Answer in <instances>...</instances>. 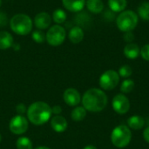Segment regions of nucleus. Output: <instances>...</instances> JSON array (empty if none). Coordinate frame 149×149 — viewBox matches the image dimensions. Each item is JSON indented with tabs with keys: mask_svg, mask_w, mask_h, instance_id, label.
<instances>
[{
	"mask_svg": "<svg viewBox=\"0 0 149 149\" xmlns=\"http://www.w3.org/2000/svg\"><path fill=\"white\" fill-rule=\"evenodd\" d=\"M140 53H141L140 47L136 44L128 43L124 48V54L127 58L134 59L139 57Z\"/></svg>",
	"mask_w": 149,
	"mask_h": 149,
	"instance_id": "obj_14",
	"label": "nucleus"
},
{
	"mask_svg": "<svg viewBox=\"0 0 149 149\" xmlns=\"http://www.w3.org/2000/svg\"><path fill=\"white\" fill-rule=\"evenodd\" d=\"M139 16L145 21H149V2H143L138 8Z\"/></svg>",
	"mask_w": 149,
	"mask_h": 149,
	"instance_id": "obj_21",
	"label": "nucleus"
},
{
	"mask_svg": "<svg viewBox=\"0 0 149 149\" xmlns=\"http://www.w3.org/2000/svg\"><path fill=\"white\" fill-rule=\"evenodd\" d=\"M86 115V110L82 107H75L72 112V119L74 121H81Z\"/></svg>",
	"mask_w": 149,
	"mask_h": 149,
	"instance_id": "obj_20",
	"label": "nucleus"
},
{
	"mask_svg": "<svg viewBox=\"0 0 149 149\" xmlns=\"http://www.w3.org/2000/svg\"><path fill=\"white\" fill-rule=\"evenodd\" d=\"M28 129V121L22 115H17L10 120V130L15 134H22Z\"/></svg>",
	"mask_w": 149,
	"mask_h": 149,
	"instance_id": "obj_8",
	"label": "nucleus"
},
{
	"mask_svg": "<svg viewBox=\"0 0 149 149\" xmlns=\"http://www.w3.org/2000/svg\"><path fill=\"white\" fill-rule=\"evenodd\" d=\"M52 19L57 24H63L66 20V13L61 9H57L52 13Z\"/></svg>",
	"mask_w": 149,
	"mask_h": 149,
	"instance_id": "obj_22",
	"label": "nucleus"
},
{
	"mask_svg": "<svg viewBox=\"0 0 149 149\" xmlns=\"http://www.w3.org/2000/svg\"><path fill=\"white\" fill-rule=\"evenodd\" d=\"M65 36L66 32L64 27L61 25H53L45 34V39L49 45L52 46H58L65 41Z\"/></svg>",
	"mask_w": 149,
	"mask_h": 149,
	"instance_id": "obj_6",
	"label": "nucleus"
},
{
	"mask_svg": "<svg viewBox=\"0 0 149 149\" xmlns=\"http://www.w3.org/2000/svg\"><path fill=\"white\" fill-rule=\"evenodd\" d=\"M84 149H97L94 146H86Z\"/></svg>",
	"mask_w": 149,
	"mask_h": 149,
	"instance_id": "obj_32",
	"label": "nucleus"
},
{
	"mask_svg": "<svg viewBox=\"0 0 149 149\" xmlns=\"http://www.w3.org/2000/svg\"><path fill=\"white\" fill-rule=\"evenodd\" d=\"M1 140H2V136H1V134H0V142H1Z\"/></svg>",
	"mask_w": 149,
	"mask_h": 149,
	"instance_id": "obj_34",
	"label": "nucleus"
},
{
	"mask_svg": "<svg viewBox=\"0 0 149 149\" xmlns=\"http://www.w3.org/2000/svg\"><path fill=\"white\" fill-rule=\"evenodd\" d=\"M143 137H144L145 141L149 143V127H147V128L144 130V132H143Z\"/></svg>",
	"mask_w": 149,
	"mask_h": 149,
	"instance_id": "obj_31",
	"label": "nucleus"
},
{
	"mask_svg": "<svg viewBox=\"0 0 149 149\" xmlns=\"http://www.w3.org/2000/svg\"><path fill=\"white\" fill-rule=\"evenodd\" d=\"M120 82V75L113 70L105 72L100 78V86L104 90H113Z\"/></svg>",
	"mask_w": 149,
	"mask_h": 149,
	"instance_id": "obj_7",
	"label": "nucleus"
},
{
	"mask_svg": "<svg viewBox=\"0 0 149 149\" xmlns=\"http://www.w3.org/2000/svg\"><path fill=\"white\" fill-rule=\"evenodd\" d=\"M127 123H128L129 127L132 129H134V130L141 129L145 124L144 119L138 115H134V116H132L131 118H129L127 120Z\"/></svg>",
	"mask_w": 149,
	"mask_h": 149,
	"instance_id": "obj_19",
	"label": "nucleus"
},
{
	"mask_svg": "<svg viewBox=\"0 0 149 149\" xmlns=\"http://www.w3.org/2000/svg\"><path fill=\"white\" fill-rule=\"evenodd\" d=\"M13 44V38L7 31H0V49H9Z\"/></svg>",
	"mask_w": 149,
	"mask_h": 149,
	"instance_id": "obj_17",
	"label": "nucleus"
},
{
	"mask_svg": "<svg viewBox=\"0 0 149 149\" xmlns=\"http://www.w3.org/2000/svg\"><path fill=\"white\" fill-rule=\"evenodd\" d=\"M62 3L64 7L72 12H79L86 5V0H62Z\"/></svg>",
	"mask_w": 149,
	"mask_h": 149,
	"instance_id": "obj_12",
	"label": "nucleus"
},
{
	"mask_svg": "<svg viewBox=\"0 0 149 149\" xmlns=\"http://www.w3.org/2000/svg\"><path fill=\"white\" fill-rule=\"evenodd\" d=\"M17 149H32V142L26 137H21L17 141Z\"/></svg>",
	"mask_w": 149,
	"mask_h": 149,
	"instance_id": "obj_23",
	"label": "nucleus"
},
{
	"mask_svg": "<svg viewBox=\"0 0 149 149\" xmlns=\"http://www.w3.org/2000/svg\"><path fill=\"white\" fill-rule=\"evenodd\" d=\"M17 113L18 114H23L24 112H25V107L23 105V104H20V105H18L17 106Z\"/></svg>",
	"mask_w": 149,
	"mask_h": 149,
	"instance_id": "obj_29",
	"label": "nucleus"
},
{
	"mask_svg": "<svg viewBox=\"0 0 149 149\" xmlns=\"http://www.w3.org/2000/svg\"><path fill=\"white\" fill-rule=\"evenodd\" d=\"M51 23H52L51 16L45 11L39 12L35 16L34 24L38 30H45V29L48 28L50 26Z\"/></svg>",
	"mask_w": 149,
	"mask_h": 149,
	"instance_id": "obj_11",
	"label": "nucleus"
},
{
	"mask_svg": "<svg viewBox=\"0 0 149 149\" xmlns=\"http://www.w3.org/2000/svg\"><path fill=\"white\" fill-rule=\"evenodd\" d=\"M61 111H62V109H61V107L59 106H55V107H53L52 108V113H54V114H57V115L61 113Z\"/></svg>",
	"mask_w": 149,
	"mask_h": 149,
	"instance_id": "obj_30",
	"label": "nucleus"
},
{
	"mask_svg": "<svg viewBox=\"0 0 149 149\" xmlns=\"http://www.w3.org/2000/svg\"><path fill=\"white\" fill-rule=\"evenodd\" d=\"M127 5V0H108V6L113 12L124 11Z\"/></svg>",
	"mask_w": 149,
	"mask_h": 149,
	"instance_id": "obj_18",
	"label": "nucleus"
},
{
	"mask_svg": "<svg viewBox=\"0 0 149 149\" xmlns=\"http://www.w3.org/2000/svg\"><path fill=\"white\" fill-rule=\"evenodd\" d=\"M83 107L90 112L97 113L102 111L107 105V94L97 88L86 91L82 98Z\"/></svg>",
	"mask_w": 149,
	"mask_h": 149,
	"instance_id": "obj_1",
	"label": "nucleus"
},
{
	"mask_svg": "<svg viewBox=\"0 0 149 149\" xmlns=\"http://www.w3.org/2000/svg\"><path fill=\"white\" fill-rule=\"evenodd\" d=\"M138 15L134 10H124L116 18V24L120 31L127 32L134 30L138 24Z\"/></svg>",
	"mask_w": 149,
	"mask_h": 149,
	"instance_id": "obj_4",
	"label": "nucleus"
},
{
	"mask_svg": "<svg viewBox=\"0 0 149 149\" xmlns=\"http://www.w3.org/2000/svg\"><path fill=\"white\" fill-rule=\"evenodd\" d=\"M1 3H2V0H0V5H1Z\"/></svg>",
	"mask_w": 149,
	"mask_h": 149,
	"instance_id": "obj_35",
	"label": "nucleus"
},
{
	"mask_svg": "<svg viewBox=\"0 0 149 149\" xmlns=\"http://www.w3.org/2000/svg\"><path fill=\"white\" fill-rule=\"evenodd\" d=\"M52 107L45 102L38 101L31 104L27 110L29 120L35 125L46 123L52 116Z\"/></svg>",
	"mask_w": 149,
	"mask_h": 149,
	"instance_id": "obj_2",
	"label": "nucleus"
},
{
	"mask_svg": "<svg viewBox=\"0 0 149 149\" xmlns=\"http://www.w3.org/2000/svg\"><path fill=\"white\" fill-rule=\"evenodd\" d=\"M65 102L72 107L77 106L80 102V94L74 88H68L65 91L63 95Z\"/></svg>",
	"mask_w": 149,
	"mask_h": 149,
	"instance_id": "obj_10",
	"label": "nucleus"
},
{
	"mask_svg": "<svg viewBox=\"0 0 149 149\" xmlns=\"http://www.w3.org/2000/svg\"><path fill=\"white\" fill-rule=\"evenodd\" d=\"M134 34L132 33V31H127V32H126V33L124 34V39H125L127 42H128V43L132 42V41L134 40Z\"/></svg>",
	"mask_w": 149,
	"mask_h": 149,
	"instance_id": "obj_28",
	"label": "nucleus"
},
{
	"mask_svg": "<svg viewBox=\"0 0 149 149\" xmlns=\"http://www.w3.org/2000/svg\"><path fill=\"white\" fill-rule=\"evenodd\" d=\"M10 26L12 31L18 35H27L32 29L31 18L23 13H18L13 16L10 21Z\"/></svg>",
	"mask_w": 149,
	"mask_h": 149,
	"instance_id": "obj_3",
	"label": "nucleus"
},
{
	"mask_svg": "<svg viewBox=\"0 0 149 149\" xmlns=\"http://www.w3.org/2000/svg\"><path fill=\"white\" fill-rule=\"evenodd\" d=\"M131 138H132V134L130 129L124 125L116 127L113 130L111 135V140L113 144L120 148L127 147L131 141Z\"/></svg>",
	"mask_w": 149,
	"mask_h": 149,
	"instance_id": "obj_5",
	"label": "nucleus"
},
{
	"mask_svg": "<svg viewBox=\"0 0 149 149\" xmlns=\"http://www.w3.org/2000/svg\"><path fill=\"white\" fill-rule=\"evenodd\" d=\"M35 149H51V148H46V147H38V148H35Z\"/></svg>",
	"mask_w": 149,
	"mask_h": 149,
	"instance_id": "obj_33",
	"label": "nucleus"
},
{
	"mask_svg": "<svg viewBox=\"0 0 149 149\" xmlns=\"http://www.w3.org/2000/svg\"><path fill=\"white\" fill-rule=\"evenodd\" d=\"M86 5L88 10L94 14L100 13L104 9V3L101 0H86Z\"/></svg>",
	"mask_w": 149,
	"mask_h": 149,
	"instance_id": "obj_16",
	"label": "nucleus"
},
{
	"mask_svg": "<svg viewBox=\"0 0 149 149\" xmlns=\"http://www.w3.org/2000/svg\"><path fill=\"white\" fill-rule=\"evenodd\" d=\"M31 38H32V39L36 43H38V44L44 43L45 40H46L45 39V34L42 31H40V30L33 31L32 34H31Z\"/></svg>",
	"mask_w": 149,
	"mask_h": 149,
	"instance_id": "obj_25",
	"label": "nucleus"
},
{
	"mask_svg": "<svg viewBox=\"0 0 149 149\" xmlns=\"http://www.w3.org/2000/svg\"><path fill=\"white\" fill-rule=\"evenodd\" d=\"M113 108L119 114H125L130 109V102L124 94H117L113 100Z\"/></svg>",
	"mask_w": 149,
	"mask_h": 149,
	"instance_id": "obj_9",
	"label": "nucleus"
},
{
	"mask_svg": "<svg viewBox=\"0 0 149 149\" xmlns=\"http://www.w3.org/2000/svg\"><path fill=\"white\" fill-rule=\"evenodd\" d=\"M134 87V82L132 79H125L120 86V91L123 93H129L130 92H132Z\"/></svg>",
	"mask_w": 149,
	"mask_h": 149,
	"instance_id": "obj_24",
	"label": "nucleus"
},
{
	"mask_svg": "<svg viewBox=\"0 0 149 149\" xmlns=\"http://www.w3.org/2000/svg\"><path fill=\"white\" fill-rule=\"evenodd\" d=\"M51 125L52 129L55 132L58 133H62L64 131L66 130L67 128V121L66 120L60 116V115H56L52 118V121H51Z\"/></svg>",
	"mask_w": 149,
	"mask_h": 149,
	"instance_id": "obj_13",
	"label": "nucleus"
},
{
	"mask_svg": "<svg viewBox=\"0 0 149 149\" xmlns=\"http://www.w3.org/2000/svg\"><path fill=\"white\" fill-rule=\"evenodd\" d=\"M132 68L127 65H122L120 68V71H119V75L120 77H122V78H128L129 76L132 75Z\"/></svg>",
	"mask_w": 149,
	"mask_h": 149,
	"instance_id": "obj_26",
	"label": "nucleus"
},
{
	"mask_svg": "<svg viewBox=\"0 0 149 149\" xmlns=\"http://www.w3.org/2000/svg\"><path fill=\"white\" fill-rule=\"evenodd\" d=\"M68 37L72 43L79 44L84 38V31L82 28H80L79 26H74L70 30Z\"/></svg>",
	"mask_w": 149,
	"mask_h": 149,
	"instance_id": "obj_15",
	"label": "nucleus"
},
{
	"mask_svg": "<svg viewBox=\"0 0 149 149\" xmlns=\"http://www.w3.org/2000/svg\"><path fill=\"white\" fill-rule=\"evenodd\" d=\"M143 59L149 61V44L145 45L141 49V53Z\"/></svg>",
	"mask_w": 149,
	"mask_h": 149,
	"instance_id": "obj_27",
	"label": "nucleus"
}]
</instances>
